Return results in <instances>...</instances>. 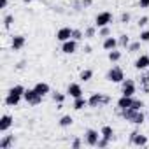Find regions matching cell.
Listing matches in <instances>:
<instances>
[{
    "instance_id": "cell-29",
    "label": "cell",
    "mask_w": 149,
    "mask_h": 149,
    "mask_svg": "<svg viewBox=\"0 0 149 149\" xmlns=\"http://www.w3.org/2000/svg\"><path fill=\"white\" fill-rule=\"evenodd\" d=\"M72 39H76L77 42H79V40H83V39H84V32H83V30H79V28H74V32H72Z\"/></svg>"
},
{
    "instance_id": "cell-11",
    "label": "cell",
    "mask_w": 149,
    "mask_h": 149,
    "mask_svg": "<svg viewBox=\"0 0 149 149\" xmlns=\"http://www.w3.org/2000/svg\"><path fill=\"white\" fill-rule=\"evenodd\" d=\"M102 102H104V93H91V97L88 98V107L98 109L102 107Z\"/></svg>"
},
{
    "instance_id": "cell-43",
    "label": "cell",
    "mask_w": 149,
    "mask_h": 149,
    "mask_svg": "<svg viewBox=\"0 0 149 149\" xmlns=\"http://www.w3.org/2000/svg\"><path fill=\"white\" fill-rule=\"evenodd\" d=\"M142 91L144 93H149V83L147 84H142Z\"/></svg>"
},
{
    "instance_id": "cell-10",
    "label": "cell",
    "mask_w": 149,
    "mask_h": 149,
    "mask_svg": "<svg viewBox=\"0 0 149 149\" xmlns=\"http://www.w3.org/2000/svg\"><path fill=\"white\" fill-rule=\"evenodd\" d=\"M72 32H74V28H70V26H61V28L56 32V40H58V42H65V40L72 39Z\"/></svg>"
},
{
    "instance_id": "cell-1",
    "label": "cell",
    "mask_w": 149,
    "mask_h": 149,
    "mask_svg": "<svg viewBox=\"0 0 149 149\" xmlns=\"http://www.w3.org/2000/svg\"><path fill=\"white\" fill-rule=\"evenodd\" d=\"M105 79H107L109 83L121 84V83L125 81V72H123V68H121V67L114 65V67H111V68L107 70V74H105Z\"/></svg>"
},
{
    "instance_id": "cell-17",
    "label": "cell",
    "mask_w": 149,
    "mask_h": 149,
    "mask_svg": "<svg viewBox=\"0 0 149 149\" xmlns=\"http://www.w3.org/2000/svg\"><path fill=\"white\" fill-rule=\"evenodd\" d=\"M14 142H16L14 135H4L0 139V149H11L14 146Z\"/></svg>"
},
{
    "instance_id": "cell-9",
    "label": "cell",
    "mask_w": 149,
    "mask_h": 149,
    "mask_svg": "<svg viewBox=\"0 0 149 149\" xmlns=\"http://www.w3.org/2000/svg\"><path fill=\"white\" fill-rule=\"evenodd\" d=\"M77 51V40L76 39H68L65 42H61V53L65 54H74Z\"/></svg>"
},
{
    "instance_id": "cell-25",
    "label": "cell",
    "mask_w": 149,
    "mask_h": 149,
    "mask_svg": "<svg viewBox=\"0 0 149 149\" xmlns=\"http://www.w3.org/2000/svg\"><path fill=\"white\" fill-rule=\"evenodd\" d=\"M79 79H81L83 83H88L90 79H93V70H91V68H84V70H81Z\"/></svg>"
},
{
    "instance_id": "cell-24",
    "label": "cell",
    "mask_w": 149,
    "mask_h": 149,
    "mask_svg": "<svg viewBox=\"0 0 149 149\" xmlns=\"http://www.w3.org/2000/svg\"><path fill=\"white\" fill-rule=\"evenodd\" d=\"M107 58H109V61H111V63H118V61L121 60V51H118V49L107 51Z\"/></svg>"
},
{
    "instance_id": "cell-34",
    "label": "cell",
    "mask_w": 149,
    "mask_h": 149,
    "mask_svg": "<svg viewBox=\"0 0 149 149\" xmlns=\"http://www.w3.org/2000/svg\"><path fill=\"white\" fill-rule=\"evenodd\" d=\"M130 19H132L130 13H123V14H121V18H119V23H121V25H128V23H130Z\"/></svg>"
},
{
    "instance_id": "cell-7",
    "label": "cell",
    "mask_w": 149,
    "mask_h": 149,
    "mask_svg": "<svg viewBox=\"0 0 149 149\" xmlns=\"http://www.w3.org/2000/svg\"><path fill=\"white\" fill-rule=\"evenodd\" d=\"M67 97H70V98H79V97H83V88H81V84L79 83H70L68 86H67Z\"/></svg>"
},
{
    "instance_id": "cell-6",
    "label": "cell",
    "mask_w": 149,
    "mask_h": 149,
    "mask_svg": "<svg viewBox=\"0 0 149 149\" xmlns=\"http://www.w3.org/2000/svg\"><path fill=\"white\" fill-rule=\"evenodd\" d=\"M100 137H102L100 132H97V130H93V128H88V130L84 132V142H86L88 146H91V147H97V142H98Z\"/></svg>"
},
{
    "instance_id": "cell-22",
    "label": "cell",
    "mask_w": 149,
    "mask_h": 149,
    "mask_svg": "<svg viewBox=\"0 0 149 149\" xmlns=\"http://www.w3.org/2000/svg\"><path fill=\"white\" fill-rule=\"evenodd\" d=\"M100 135L105 137V139H109V140H112V139H114V130H112V126L104 125V126L100 128Z\"/></svg>"
},
{
    "instance_id": "cell-16",
    "label": "cell",
    "mask_w": 149,
    "mask_h": 149,
    "mask_svg": "<svg viewBox=\"0 0 149 149\" xmlns=\"http://www.w3.org/2000/svg\"><path fill=\"white\" fill-rule=\"evenodd\" d=\"M132 104H133V97H125V95H121V97L118 98V102H116L118 111H121V109H128V107H132Z\"/></svg>"
},
{
    "instance_id": "cell-8",
    "label": "cell",
    "mask_w": 149,
    "mask_h": 149,
    "mask_svg": "<svg viewBox=\"0 0 149 149\" xmlns=\"http://www.w3.org/2000/svg\"><path fill=\"white\" fill-rule=\"evenodd\" d=\"M21 100H23V95L13 93V91H7V95H6V98H4V104H6L7 107H16Z\"/></svg>"
},
{
    "instance_id": "cell-2",
    "label": "cell",
    "mask_w": 149,
    "mask_h": 149,
    "mask_svg": "<svg viewBox=\"0 0 149 149\" xmlns=\"http://www.w3.org/2000/svg\"><path fill=\"white\" fill-rule=\"evenodd\" d=\"M42 98L44 97H40L33 88H28V90H25V95H23V100L28 104V105H39V104H42Z\"/></svg>"
},
{
    "instance_id": "cell-19",
    "label": "cell",
    "mask_w": 149,
    "mask_h": 149,
    "mask_svg": "<svg viewBox=\"0 0 149 149\" xmlns=\"http://www.w3.org/2000/svg\"><path fill=\"white\" fill-rule=\"evenodd\" d=\"M144 121H146V116H144V112H142V111H135V114L132 116V119H130L128 123L140 126V125H144Z\"/></svg>"
},
{
    "instance_id": "cell-30",
    "label": "cell",
    "mask_w": 149,
    "mask_h": 149,
    "mask_svg": "<svg viewBox=\"0 0 149 149\" xmlns=\"http://www.w3.org/2000/svg\"><path fill=\"white\" fill-rule=\"evenodd\" d=\"M13 23H14V16H13V14H7V16L4 18V28L9 30V28L13 26Z\"/></svg>"
},
{
    "instance_id": "cell-44",
    "label": "cell",
    "mask_w": 149,
    "mask_h": 149,
    "mask_svg": "<svg viewBox=\"0 0 149 149\" xmlns=\"http://www.w3.org/2000/svg\"><path fill=\"white\" fill-rule=\"evenodd\" d=\"M32 2V0H23V4H30Z\"/></svg>"
},
{
    "instance_id": "cell-23",
    "label": "cell",
    "mask_w": 149,
    "mask_h": 149,
    "mask_svg": "<svg viewBox=\"0 0 149 149\" xmlns=\"http://www.w3.org/2000/svg\"><path fill=\"white\" fill-rule=\"evenodd\" d=\"M72 123H74V118H72L70 114L61 116V118H60V121H58V125H60L61 128H68V126H72Z\"/></svg>"
},
{
    "instance_id": "cell-5",
    "label": "cell",
    "mask_w": 149,
    "mask_h": 149,
    "mask_svg": "<svg viewBox=\"0 0 149 149\" xmlns=\"http://www.w3.org/2000/svg\"><path fill=\"white\" fill-rule=\"evenodd\" d=\"M147 142H149V139H147L146 135L139 133L137 130H133V132L130 133V144H132V146H137V147H146V146H147Z\"/></svg>"
},
{
    "instance_id": "cell-42",
    "label": "cell",
    "mask_w": 149,
    "mask_h": 149,
    "mask_svg": "<svg viewBox=\"0 0 149 149\" xmlns=\"http://www.w3.org/2000/svg\"><path fill=\"white\" fill-rule=\"evenodd\" d=\"M84 53H86V54H90V53H91V46H90V44H86V46H84Z\"/></svg>"
},
{
    "instance_id": "cell-13",
    "label": "cell",
    "mask_w": 149,
    "mask_h": 149,
    "mask_svg": "<svg viewBox=\"0 0 149 149\" xmlns=\"http://www.w3.org/2000/svg\"><path fill=\"white\" fill-rule=\"evenodd\" d=\"M14 123V118L11 114H4L2 118H0V133H6Z\"/></svg>"
},
{
    "instance_id": "cell-40",
    "label": "cell",
    "mask_w": 149,
    "mask_h": 149,
    "mask_svg": "<svg viewBox=\"0 0 149 149\" xmlns=\"http://www.w3.org/2000/svg\"><path fill=\"white\" fill-rule=\"evenodd\" d=\"M111 104V97L109 95H104V102H102V105H109Z\"/></svg>"
},
{
    "instance_id": "cell-20",
    "label": "cell",
    "mask_w": 149,
    "mask_h": 149,
    "mask_svg": "<svg viewBox=\"0 0 149 149\" xmlns=\"http://www.w3.org/2000/svg\"><path fill=\"white\" fill-rule=\"evenodd\" d=\"M74 111H83L84 107H88V98L84 97H79V98H74V104H72Z\"/></svg>"
},
{
    "instance_id": "cell-21",
    "label": "cell",
    "mask_w": 149,
    "mask_h": 149,
    "mask_svg": "<svg viewBox=\"0 0 149 149\" xmlns=\"http://www.w3.org/2000/svg\"><path fill=\"white\" fill-rule=\"evenodd\" d=\"M130 35L128 33H121L119 37H118V47H123V49H126L128 46H130Z\"/></svg>"
},
{
    "instance_id": "cell-37",
    "label": "cell",
    "mask_w": 149,
    "mask_h": 149,
    "mask_svg": "<svg viewBox=\"0 0 149 149\" xmlns=\"http://www.w3.org/2000/svg\"><path fill=\"white\" fill-rule=\"evenodd\" d=\"M83 146V140L81 139H74L72 142H70V147H74V149H79Z\"/></svg>"
},
{
    "instance_id": "cell-45",
    "label": "cell",
    "mask_w": 149,
    "mask_h": 149,
    "mask_svg": "<svg viewBox=\"0 0 149 149\" xmlns=\"http://www.w3.org/2000/svg\"><path fill=\"white\" fill-rule=\"evenodd\" d=\"M147 74H149V68H147Z\"/></svg>"
},
{
    "instance_id": "cell-38",
    "label": "cell",
    "mask_w": 149,
    "mask_h": 149,
    "mask_svg": "<svg viewBox=\"0 0 149 149\" xmlns=\"http://www.w3.org/2000/svg\"><path fill=\"white\" fill-rule=\"evenodd\" d=\"M139 7L140 9H149V0H139Z\"/></svg>"
},
{
    "instance_id": "cell-41",
    "label": "cell",
    "mask_w": 149,
    "mask_h": 149,
    "mask_svg": "<svg viewBox=\"0 0 149 149\" xmlns=\"http://www.w3.org/2000/svg\"><path fill=\"white\" fill-rule=\"evenodd\" d=\"M9 4V0H0V9H6Z\"/></svg>"
},
{
    "instance_id": "cell-26",
    "label": "cell",
    "mask_w": 149,
    "mask_h": 149,
    "mask_svg": "<svg viewBox=\"0 0 149 149\" xmlns=\"http://www.w3.org/2000/svg\"><path fill=\"white\" fill-rule=\"evenodd\" d=\"M51 98H53L56 104H63V102H65V98H67V93H60V91H54V93H51Z\"/></svg>"
},
{
    "instance_id": "cell-15",
    "label": "cell",
    "mask_w": 149,
    "mask_h": 149,
    "mask_svg": "<svg viewBox=\"0 0 149 149\" xmlns=\"http://www.w3.org/2000/svg\"><path fill=\"white\" fill-rule=\"evenodd\" d=\"M102 47H104L105 51L118 49V37H112V35L105 37V39H104V42H102Z\"/></svg>"
},
{
    "instance_id": "cell-39",
    "label": "cell",
    "mask_w": 149,
    "mask_h": 149,
    "mask_svg": "<svg viewBox=\"0 0 149 149\" xmlns=\"http://www.w3.org/2000/svg\"><path fill=\"white\" fill-rule=\"evenodd\" d=\"M81 2H83V7H84V9L93 6V0H81Z\"/></svg>"
},
{
    "instance_id": "cell-18",
    "label": "cell",
    "mask_w": 149,
    "mask_h": 149,
    "mask_svg": "<svg viewBox=\"0 0 149 149\" xmlns=\"http://www.w3.org/2000/svg\"><path fill=\"white\" fill-rule=\"evenodd\" d=\"M33 90H35L40 97H46V95H49V93H51V86H49L47 83H42V81H40V83H37V84L33 86Z\"/></svg>"
},
{
    "instance_id": "cell-33",
    "label": "cell",
    "mask_w": 149,
    "mask_h": 149,
    "mask_svg": "<svg viewBox=\"0 0 149 149\" xmlns=\"http://www.w3.org/2000/svg\"><path fill=\"white\" fill-rule=\"evenodd\" d=\"M146 104H144V100H139V98H133V104H132V109H135V111H142V107H144Z\"/></svg>"
},
{
    "instance_id": "cell-3",
    "label": "cell",
    "mask_w": 149,
    "mask_h": 149,
    "mask_svg": "<svg viewBox=\"0 0 149 149\" xmlns=\"http://www.w3.org/2000/svg\"><path fill=\"white\" fill-rule=\"evenodd\" d=\"M112 23V14L109 11H102L95 16V26L97 28H102V26H109Z\"/></svg>"
},
{
    "instance_id": "cell-4",
    "label": "cell",
    "mask_w": 149,
    "mask_h": 149,
    "mask_svg": "<svg viewBox=\"0 0 149 149\" xmlns=\"http://www.w3.org/2000/svg\"><path fill=\"white\" fill-rule=\"evenodd\" d=\"M137 93V84H135V81L133 79H125L123 83H121V95H125V97H133Z\"/></svg>"
},
{
    "instance_id": "cell-27",
    "label": "cell",
    "mask_w": 149,
    "mask_h": 149,
    "mask_svg": "<svg viewBox=\"0 0 149 149\" xmlns=\"http://www.w3.org/2000/svg\"><path fill=\"white\" fill-rule=\"evenodd\" d=\"M140 44H142L140 40H135V42H130V46L126 47V51H128V53H139V51H140Z\"/></svg>"
},
{
    "instance_id": "cell-14",
    "label": "cell",
    "mask_w": 149,
    "mask_h": 149,
    "mask_svg": "<svg viewBox=\"0 0 149 149\" xmlns=\"http://www.w3.org/2000/svg\"><path fill=\"white\" fill-rule=\"evenodd\" d=\"M25 44H26V37L25 35H14L13 40H11V49L13 51H19V49L25 47Z\"/></svg>"
},
{
    "instance_id": "cell-35",
    "label": "cell",
    "mask_w": 149,
    "mask_h": 149,
    "mask_svg": "<svg viewBox=\"0 0 149 149\" xmlns=\"http://www.w3.org/2000/svg\"><path fill=\"white\" fill-rule=\"evenodd\" d=\"M139 40L140 42H149V30H142L140 35H139Z\"/></svg>"
},
{
    "instance_id": "cell-31",
    "label": "cell",
    "mask_w": 149,
    "mask_h": 149,
    "mask_svg": "<svg viewBox=\"0 0 149 149\" xmlns=\"http://www.w3.org/2000/svg\"><path fill=\"white\" fill-rule=\"evenodd\" d=\"M111 142H112V140H109V139H105V137H100L98 142H97V147H98V149H105Z\"/></svg>"
},
{
    "instance_id": "cell-32",
    "label": "cell",
    "mask_w": 149,
    "mask_h": 149,
    "mask_svg": "<svg viewBox=\"0 0 149 149\" xmlns=\"http://www.w3.org/2000/svg\"><path fill=\"white\" fill-rule=\"evenodd\" d=\"M111 35V26H102V28H98V37H109Z\"/></svg>"
},
{
    "instance_id": "cell-36",
    "label": "cell",
    "mask_w": 149,
    "mask_h": 149,
    "mask_svg": "<svg viewBox=\"0 0 149 149\" xmlns=\"http://www.w3.org/2000/svg\"><path fill=\"white\" fill-rule=\"evenodd\" d=\"M147 23H149V18H147V16H142V18H139V21H137L139 28H144V26H146Z\"/></svg>"
},
{
    "instance_id": "cell-12",
    "label": "cell",
    "mask_w": 149,
    "mask_h": 149,
    "mask_svg": "<svg viewBox=\"0 0 149 149\" xmlns=\"http://www.w3.org/2000/svg\"><path fill=\"white\" fill-rule=\"evenodd\" d=\"M133 67H135V70H147L149 68V54H140L137 60H135V63H133Z\"/></svg>"
},
{
    "instance_id": "cell-28",
    "label": "cell",
    "mask_w": 149,
    "mask_h": 149,
    "mask_svg": "<svg viewBox=\"0 0 149 149\" xmlns=\"http://www.w3.org/2000/svg\"><path fill=\"white\" fill-rule=\"evenodd\" d=\"M97 35V26H88L84 30V39H93Z\"/></svg>"
}]
</instances>
